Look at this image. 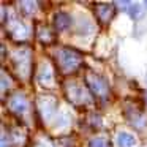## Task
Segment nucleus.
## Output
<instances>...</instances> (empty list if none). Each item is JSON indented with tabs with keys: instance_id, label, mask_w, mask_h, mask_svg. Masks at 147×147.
<instances>
[{
	"instance_id": "nucleus-15",
	"label": "nucleus",
	"mask_w": 147,
	"mask_h": 147,
	"mask_svg": "<svg viewBox=\"0 0 147 147\" xmlns=\"http://www.w3.org/2000/svg\"><path fill=\"white\" fill-rule=\"evenodd\" d=\"M146 7H147V2H146Z\"/></svg>"
},
{
	"instance_id": "nucleus-14",
	"label": "nucleus",
	"mask_w": 147,
	"mask_h": 147,
	"mask_svg": "<svg viewBox=\"0 0 147 147\" xmlns=\"http://www.w3.org/2000/svg\"><path fill=\"white\" fill-rule=\"evenodd\" d=\"M36 147H52V146H51V142H49V141H48V142H46V141H41V142L36 144Z\"/></svg>"
},
{
	"instance_id": "nucleus-10",
	"label": "nucleus",
	"mask_w": 147,
	"mask_h": 147,
	"mask_svg": "<svg viewBox=\"0 0 147 147\" xmlns=\"http://www.w3.org/2000/svg\"><path fill=\"white\" fill-rule=\"evenodd\" d=\"M117 5H120V7H127L123 11H127V13L130 14L133 19H138V18L142 14V8H141L138 3H131V2H122V3H117Z\"/></svg>"
},
{
	"instance_id": "nucleus-12",
	"label": "nucleus",
	"mask_w": 147,
	"mask_h": 147,
	"mask_svg": "<svg viewBox=\"0 0 147 147\" xmlns=\"http://www.w3.org/2000/svg\"><path fill=\"white\" fill-rule=\"evenodd\" d=\"M36 36L41 43L49 45V43H54V35L48 27H43V29H36Z\"/></svg>"
},
{
	"instance_id": "nucleus-11",
	"label": "nucleus",
	"mask_w": 147,
	"mask_h": 147,
	"mask_svg": "<svg viewBox=\"0 0 147 147\" xmlns=\"http://www.w3.org/2000/svg\"><path fill=\"white\" fill-rule=\"evenodd\" d=\"M134 144H136V139H134L133 134L119 133V136H117V146L119 147H133Z\"/></svg>"
},
{
	"instance_id": "nucleus-13",
	"label": "nucleus",
	"mask_w": 147,
	"mask_h": 147,
	"mask_svg": "<svg viewBox=\"0 0 147 147\" xmlns=\"http://www.w3.org/2000/svg\"><path fill=\"white\" fill-rule=\"evenodd\" d=\"M89 147H109L108 146V141L105 139V138H92V139L89 141Z\"/></svg>"
},
{
	"instance_id": "nucleus-4",
	"label": "nucleus",
	"mask_w": 147,
	"mask_h": 147,
	"mask_svg": "<svg viewBox=\"0 0 147 147\" xmlns=\"http://www.w3.org/2000/svg\"><path fill=\"white\" fill-rule=\"evenodd\" d=\"M65 95L67 98L73 103L74 106H86L87 103H90V96L86 92L82 86H79L78 82H70L65 87Z\"/></svg>"
},
{
	"instance_id": "nucleus-8",
	"label": "nucleus",
	"mask_w": 147,
	"mask_h": 147,
	"mask_svg": "<svg viewBox=\"0 0 147 147\" xmlns=\"http://www.w3.org/2000/svg\"><path fill=\"white\" fill-rule=\"evenodd\" d=\"M54 30L55 32H65L71 27L73 21H71V16L65 11H59V13L54 14Z\"/></svg>"
},
{
	"instance_id": "nucleus-9",
	"label": "nucleus",
	"mask_w": 147,
	"mask_h": 147,
	"mask_svg": "<svg viewBox=\"0 0 147 147\" xmlns=\"http://www.w3.org/2000/svg\"><path fill=\"white\" fill-rule=\"evenodd\" d=\"M52 79H54V73H52V68L49 67L48 63H43L38 70V81L40 84L46 86V84H51Z\"/></svg>"
},
{
	"instance_id": "nucleus-5",
	"label": "nucleus",
	"mask_w": 147,
	"mask_h": 147,
	"mask_svg": "<svg viewBox=\"0 0 147 147\" xmlns=\"http://www.w3.org/2000/svg\"><path fill=\"white\" fill-rule=\"evenodd\" d=\"M8 108H10V111L13 112V114H16L18 117H21V115H24L27 112V109H29V101H27L26 95H22V93H14V95H11V98L8 100Z\"/></svg>"
},
{
	"instance_id": "nucleus-2",
	"label": "nucleus",
	"mask_w": 147,
	"mask_h": 147,
	"mask_svg": "<svg viewBox=\"0 0 147 147\" xmlns=\"http://www.w3.org/2000/svg\"><path fill=\"white\" fill-rule=\"evenodd\" d=\"M84 81H86V86L90 92L95 96L105 100L109 96V84L101 74L95 73L92 70H87L86 74H84Z\"/></svg>"
},
{
	"instance_id": "nucleus-7",
	"label": "nucleus",
	"mask_w": 147,
	"mask_h": 147,
	"mask_svg": "<svg viewBox=\"0 0 147 147\" xmlns=\"http://www.w3.org/2000/svg\"><path fill=\"white\" fill-rule=\"evenodd\" d=\"M57 108H59V101L51 95H45L43 98L38 100V111L43 114L45 120L46 119H51V115L55 114Z\"/></svg>"
},
{
	"instance_id": "nucleus-3",
	"label": "nucleus",
	"mask_w": 147,
	"mask_h": 147,
	"mask_svg": "<svg viewBox=\"0 0 147 147\" xmlns=\"http://www.w3.org/2000/svg\"><path fill=\"white\" fill-rule=\"evenodd\" d=\"M13 67L19 73L21 78H26L30 74V65H32V52L29 48H19L13 52Z\"/></svg>"
},
{
	"instance_id": "nucleus-6",
	"label": "nucleus",
	"mask_w": 147,
	"mask_h": 147,
	"mask_svg": "<svg viewBox=\"0 0 147 147\" xmlns=\"http://www.w3.org/2000/svg\"><path fill=\"white\" fill-rule=\"evenodd\" d=\"M115 5L114 3H96L95 5V16L96 21L103 26L109 24L115 14Z\"/></svg>"
},
{
	"instance_id": "nucleus-1",
	"label": "nucleus",
	"mask_w": 147,
	"mask_h": 147,
	"mask_svg": "<svg viewBox=\"0 0 147 147\" xmlns=\"http://www.w3.org/2000/svg\"><path fill=\"white\" fill-rule=\"evenodd\" d=\"M82 67V54L73 48H62L57 52V68L62 74H71Z\"/></svg>"
}]
</instances>
